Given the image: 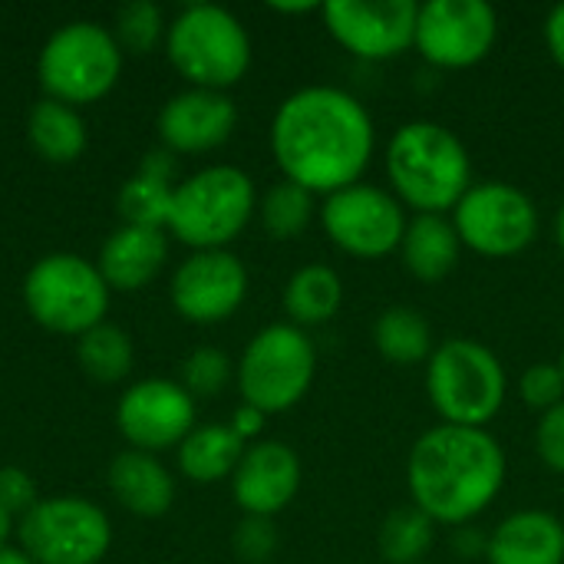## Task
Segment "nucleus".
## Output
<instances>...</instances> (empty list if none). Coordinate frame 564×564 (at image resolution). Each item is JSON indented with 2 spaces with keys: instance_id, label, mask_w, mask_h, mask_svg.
Here are the masks:
<instances>
[{
  "instance_id": "nucleus-5",
  "label": "nucleus",
  "mask_w": 564,
  "mask_h": 564,
  "mask_svg": "<svg viewBox=\"0 0 564 564\" xmlns=\"http://www.w3.org/2000/svg\"><path fill=\"white\" fill-rule=\"evenodd\" d=\"M254 208L258 195L248 172L235 165H208L175 188L165 228L198 251H218L245 231Z\"/></svg>"
},
{
  "instance_id": "nucleus-42",
  "label": "nucleus",
  "mask_w": 564,
  "mask_h": 564,
  "mask_svg": "<svg viewBox=\"0 0 564 564\" xmlns=\"http://www.w3.org/2000/svg\"><path fill=\"white\" fill-rule=\"evenodd\" d=\"M555 241H558V248L564 251V205L558 208V215H555Z\"/></svg>"
},
{
  "instance_id": "nucleus-1",
  "label": "nucleus",
  "mask_w": 564,
  "mask_h": 564,
  "mask_svg": "<svg viewBox=\"0 0 564 564\" xmlns=\"http://www.w3.org/2000/svg\"><path fill=\"white\" fill-rule=\"evenodd\" d=\"M377 149L367 106L340 86H304L271 119V152L288 182L311 195L357 185Z\"/></svg>"
},
{
  "instance_id": "nucleus-21",
  "label": "nucleus",
  "mask_w": 564,
  "mask_h": 564,
  "mask_svg": "<svg viewBox=\"0 0 564 564\" xmlns=\"http://www.w3.org/2000/svg\"><path fill=\"white\" fill-rule=\"evenodd\" d=\"M109 489L119 506L142 519L165 516L175 499V482L169 469L142 449H126L109 463Z\"/></svg>"
},
{
  "instance_id": "nucleus-7",
  "label": "nucleus",
  "mask_w": 564,
  "mask_h": 564,
  "mask_svg": "<svg viewBox=\"0 0 564 564\" xmlns=\"http://www.w3.org/2000/svg\"><path fill=\"white\" fill-rule=\"evenodd\" d=\"M317 373V350L294 324H271L251 337L238 360V390L245 406L258 413H284L297 406Z\"/></svg>"
},
{
  "instance_id": "nucleus-34",
  "label": "nucleus",
  "mask_w": 564,
  "mask_h": 564,
  "mask_svg": "<svg viewBox=\"0 0 564 564\" xmlns=\"http://www.w3.org/2000/svg\"><path fill=\"white\" fill-rule=\"evenodd\" d=\"M535 453L552 473L564 476V400L549 413H542L535 426Z\"/></svg>"
},
{
  "instance_id": "nucleus-13",
  "label": "nucleus",
  "mask_w": 564,
  "mask_h": 564,
  "mask_svg": "<svg viewBox=\"0 0 564 564\" xmlns=\"http://www.w3.org/2000/svg\"><path fill=\"white\" fill-rule=\"evenodd\" d=\"M499 36V13L486 0H426L416 10L413 46L440 69L482 63Z\"/></svg>"
},
{
  "instance_id": "nucleus-35",
  "label": "nucleus",
  "mask_w": 564,
  "mask_h": 564,
  "mask_svg": "<svg viewBox=\"0 0 564 564\" xmlns=\"http://www.w3.org/2000/svg\"><path fill=\"white\" fill-rule=\"evenodd\" d=\"M278 545L271 519H245L235 532V552L245 562H264Z\"/></svg>"
},
{
  "instance_id": "nucleus-28",
  "label": "nucleus",
  "mask_w": 564,
  "mask_h": 564,
  "mask_svg": "<svg viewBox=\"0 0 564 564\" xmlns=\"http://www.w3.org/2000/svg\"><path fill=\"white\" fill-rule=\"evenodd\" d=\"M76 360L79 367L99 380V383H116L129 373L132 367V340L122 327L116 324H96L93 330L79 334L76 344Z\"/></svg>"
},
{
  "instance_id": "nucleus-2",
  "label": "nucleus",
  "mask_w": 564,
  "mask_h": 564,
  "mask_svg": "<svg viewBox=\"0 0 564 564\" xmlns=\"http://www.w3.org/2000/svg\"><path fill=\"white\" fill-rule=\"evenodd\" d=\"M506 449L489 430L440 423L406 456V489L436 525H466L482 516L506 486Z\"/></svg>"
},
{
  "instance_id": "nucleus-36",
  "label": "nucleus",
  "mask_w": 564,
  "mask_h": 564,
  "mask_svg": "<svg viewBox=\"0 0 564 564\" xmlns=\"http://www.w3.org/2000/svg\"><path fill=\"white\" fill-rule=\"evenodd\" d=\"M36 502H40V499H36L33 479H30L23 469H17V466H3V469H0V506H3L10 516H20V519H23Z\"/></svg>"
},
{
  "instance_id": "nucleus-20",
  "label": "nucleus",
  "mask_w": 564,
  "mask_h": 564,
  "mask_svg": "<svg viewBox=\"0 0 564 564\" xmlns=\"http://www.w3.org/2000/svg\"><path fill=\"white\" fill-rule=\"evenodd\" d=\"M169 241L162 228L122 225L116 228L106 245L99 248V274L116 291H139L145 288L165 264Z\"/></svg>"
},
{
  "instance_id": "nucleus-18",
  "label": "nucleus",
  "mask_w": 564,
  "mask_h": 564,
  "mask_svg": "<svg viewBox=\"0 0 564 564\" xmlns=\"http://www.w3.org/2000/svg\"><path fill=\"white\" fill-rule=\"evenodd\" d=\"M235 102L218 89H185L159 112V135L175 152H208L235 132Z\"/></svg>"
},
{
  "instance_id": "nucleus-23",
  "label": "nucleus",
  "mask_w": 564,
  "mask_h": 564,
  "mask_svg": "<svg viewBox=\"0 0 564 564\" xmlns=\"http://www.w3.org/2000/svg\"><path fill=\"white\" fill-rule=\"evenodd\" d=\"M169 178H172L169 152H149L142 169L119 192V215L126 218V225H142V228L169 225V208L175 195Z\"/></svg>"
},
{
  "instance_id": "nucleus-8",
  "label": "nucleus",
  "mask_w": 564,
  "mask_h": 564,
  "mask_svg": "<svg viewBox=\"0 0 564 564\" xmlns=\"http://www.w3.org/2000/svg\"><path fill=\"white\" fill-rule=\"evenodd\" d=\"M119 69L122 50L116 36L93 20H73L59 26L43 43L36 63L40 86L50 93V99H59L66 106L106 96L119 79Z\"/></svg>"
},
{
  "instance_id": "nucleus-33",
  "label": "nucleus",
  "mask_w": 564,
  "mask_h": 564,
  "mask_svg": "<svg viewBox=\"0 0 564 564\" xmlns=\"http://www.w3.org/2000/svg\"><path fill=\"white\" fill-rule=\"evenodd\" d=\"M519 397L525 406L549 413L564 400V377L558 364H532L519 380Z\"/></svg>"
},
{
  "instance_id": "nucleus-43",
  "label": "nucleus",
  "mask_w": 564,
  "mask_h": 564,
  "mask_svg": "<svg viewBox=\"0 0 564 564\" xmlns=\"http://www.w3.org/2000/svg\"><path fill=\"white\" fill-rule=\"evenodd\" d=\"M558 370H562V377H564V344H562V354H558Z\"/></svg>"
},
{
  "instance_id": "nucleus-12",
  "label": "nucleus",
  "mask_w": 564,
  "mask_h": 564,
  "mask_svg": "<svg viewBox=\"0 0 564 564\" xmlns=\"http://www.w3.org/2000/svg\"><path fill=\"white\" fill-rule=\"evenodd\" d=\"M321 225L344 254L373 261L400 251L406 235V212L393 192L357 182L324 198Z\"/></svg>"
},
{
  "instance_id": "nucleus-6",
  "label": "nucleus",
  "mask_w": 564,
  "mask_h": 564,
  "mask_svg": "<svg viewBox=\"0 0 564 564\" xmlns=\"http://www.w3.org/2000/svg\"><path fill=\"white\" fill-rule=\"evenodd\" d=\"M169 59L198 89L225 93L251 66V36L218 3H188L169 26Z\"/></svg>"
},
{
  "instance_id": "nucleus-29",
  "label": "nucleus",
  "mask_w": 564,
  "mask_h": 564,
  "mask_svg": "<svg viewBox=\"0 0 564 564\" xmlns=\"http://www.w3.org/2000/svg\"><path fill=\"white\" fill-rule=\"evenodd\" d=\"M377 542L390 564H420L436 542V522L416 506H403L383 519Z\"/></svg>"
},
{
  "instance_id": "nucleus-27",
  "label": "nucleus",
  "mask_w": 564,
  "mask_h": 564,
  "mask_svg": "<svg viewBox=\"0 0 564 564\" xmlns=\"http://www.w3.org/2000/svg\"><path fill=\"white\" fill-rule=\"evenodd\" d=\"M30 142L50 162H73L86 149V126L79 112L59 99H40L30 109Z\"/></svg>"
},
{
  "instance_id": "nucleus-41",
  "label": "nucleus",
  "mask_w": 564,
  "mask_h": 564,
  "mask_svg": "<svg viewBox=\"0 0 564 564\" xmlns=\"http://www.w3.org/2000/svg\"><path fill=\"white\" fill-rule=\"evenodd\" d=\"M274 10H281V13H307V10H321L317 3H271Z\"/></svg>"
},
{
  "instance_id": "nucleus-31",
  "label": "nucleus",
  "mask_w": 564,
  "mask_h": 564,
  "mask_svg": "<svg viewBox=\"0 0 564 564\" xmlns=\"http://www.w3.org/2000/svg\"><path fill=\"white\" fill-rule=\"evenodd\" d=\"M162 33V10L152 0H132L116 17V43L129 53H149Z\"/></svg>"
},
{
  "instance_id": "nucleus-44",
  "label": "nucleus",
  "mask_w": 564,
  "mask_h": 564,
  "mask_svg": "<svg viewBox=\"0 0 564 564\" xmlns=\"http://www.w3.org/2000/svg\"><path fill=\"white\" fill-rule=\"evenodd\" d=\"M420 564H430V562H420Z\"/></svg>"
},
{
  "instance_id": "nucleus-11",
  "label": "nucleus",
  "mask_w": 564,
  "mask_h": 564,
  "mask_svg": "<svg viewBox=\"0 0 564 564\" xmlns=\"http://www.w3.org/2000/svg\"><path fill=\"white\" fill-rule=\"evenodd\" d=\"M20 542L33 564H96L109 552L112 529L96 502L59 496L20 519Z\"/></svg>"
},
{
  "instance_id": "nucleus-10",
  "label": "nucleus",
  "mask_w": 564,
  "mask_h": 564,
  "mask_svg": "<svg viewBox=\"0 0 564 564\" xmlns=\"http://www.w3.org/2000/svg\"><path fill=\"white\" fill-rule=\"evenodd\" d=\"M449 218L459 231L463 248H473L482 258L522 254L539 238L535 202L522 188L499 178L473 182Z\"/></svg>"
},
{
  "instance_id": "nucleus-9",
  "label": "nucleus",
  "mask_w": 564,
  "mask_h": 564,
  "mask_svg": "<svg viewBox=\"0 0 564 564\" xmlns=\"http://www.w3.org/2000/svg\"><path fill=\"white\" fill-rule=\"evenodd\" d=\"M30 317L56 334H86L109 311V284L99 268L79 254H46L23 281Z\"/></svg>"
},
{
  "instance_id": "nucleus-15",
  "label": "nucleus",
  "mask_w": 564,
  "mask_h": 564,
  "mask_svg": "<svg viewBox=\"0 0 564 564\" xmlns=\"http://www.w3.org/2000/svg\"><path fill=\"white\" fill-rule=\"evenodd\" d=\"M119 433L142 453L182 446L195 430V397L175 380H142L116 406Z\"/></svg>"
},
{
  "instance_id": "nucleus-4",
  "label": "nucleus",
  "mask_w": 564,
  "mask_h": 564,
  "mask_svg": "<svg viewBox=\"0 0 564 564\" xmlns=\"http://www.w3.org/2000/svg\"><path fill=\"white\" fill-rule=\"evenodd\" d=\"M506 390V367L482 340L453 337L426 360L430 403L449 426L486 430V423L502 410Z\"/></svg>"
},
{
  "instance_id": "nucleus-39",
  "label": "nucleus",
  "mask_w": 564,
  "mask_h": 564,
  "mask_svg": "<svg viewBox=\"0 0 564 564\" xmlns=\"http://www.w3.org/2000/svg\"><path fill=\"white\" fill-rule=\"evenodd\" d=\"M0 564H33V562L23 555V549H0Z\"/></svg>"
},
{
  "instance_id": "nucleus-25",
  "label": "nucleus",
  "mask_w": 564,
  "mask_h": 564,
  "mask_svg": "<svg viewBox=\"0 0 564 564\" xmlns=\"http://www.w3.org/2000/svg\"><path fill=\"white\" fill-rule=\"evenodd\" d=\"M245 456V440L231 426H198L178 446V469L192 482H218L235 476Z\"/></svg>"
},
{
  "instance_id": "nucleus-16",
  "label": "nucleus",
  "mask_w": 564,
  "mask_h": 564,
  "mask_svg": "<svg viewBox=\"0 0 564 564\" xmlns=\"http://www.w3.org/2000/svg\"><path fill=\"white\" fill-rule=\"evenodd\" d=\"M248 294V271L238 254L195 251L172 278V304L192 324H218L231 317Z\"/></svg>"
},
{
  "instance_id": "nucleus-38",
  "label": "nucleus",
  "mask_w": 564,
  "mask_h": 564,
  "mask_svg": "<svg viewBox=\"0 0 564 564\" xmlns=\"http://www.w3.org/2000/svg\"><path fill=\"white\" fill-rule=\"evenodd\" d=\"M264 426V413H258L254 406H241L238 413H235V433L241 436V440H248V436H254L258 430Z\"/></svg>"
},
{
  "instance_id": "nucleus-17",
  "label": "nucleus",
  "mask_w": 564,
  "mask_h": 564,
  "mask_svg": "<svg viewBox=\"0 0 564 564\" xmlns=\"http://www.w3.org/2000/svg\"><path fill=\"white\" fill-rule=\"evenodd\" d=\"M297 489L301 459L281 440H261L248 446L231 476V496L248 519H274L294 502Z\"/></svg>"
},
{
  "instance_id": "nucleus-14",
  "label": "nucleus",
  "mask_w": 564,
  "mask_h": 564,
  "mask_svg": "<svg viewBox=\"0 0 564 564\" xmlns=\"http://www.w3.org/2000/svg\"><path fill=\"white\" fill-rule=\"evenodd\" d=\"M413 0H330L321 3L330 36L360 59H393L413 46L416 36Z\"/></svg>"
},
{
  "instance_id": "nucleus-37",
  "label": "nucleus",
  "mask_w": 564,
  "mask_h": 564,
  "mask_svg": "<svg viewBox=\"0 0 564 564\" xmlns=\"http://www.w3.org/2000/svg\"><path fill=\"white\" fill-rule=\"evenodd\" d=\"M545 46H549L552 59L564 69V3L552 7V13L545 20Z\"/></svg>"
},
{
  "instance_id": "nucleus-24",
  "label": "nucleus",
  "mask_w": 564,
  "mask_h": 564,
  "mask_svg": "<svg viewBox=\"0 0 564 564\" xmlns=\"http://www.w3.org/2000/svg\"><path fill=\"white\" fill-rule=\"evenodd\" d=\"M344 304V281L327 264H304L291 274L284 288V311L294 327L327 324Z\"/></svg>"
},
{
  "instance_id": "nucleus-22",
  "label": "nucleus",
  "mask_w": 564,
  "mask_h": 564,
  "mask_svg": "<svg viewBox=\"0 0 564 564\" xmlns=\"http://www.w3.org/2000/svg\"><path fill=\"white\" fill-rule=\"evenodd\" d=\"M459 254H463V241L449 215H413L406 221L400 258L416 281L433 284L449 278L459 264Z\"/></svg>"
},
{
  "instance_id": "nucleus-26",
  "label": "nucleus",
  "mask_w": 564,
  "mask_h": 564,
  "mask_svg": "<svg viewBox=\"0 0 564 564\" xmlns=\"http://www.w3.org/2000/svg\"><path fill=\"white\" fill-rule=\"evenodd\" d=\"M373 347L390 364H423L436 350L430 321L406 304H393L373 321Z\"/></svg>"
},
{
  "instance_id": "nucleus-3",
  "label": "nucleus",
  "mask_w": 564,
  "mask_h": 564,
  "mask_svg": "<svg viewBox=\"0 0 564 564\" xmlns=\"http://www.w3.org/2000/svg\"><path fill=\"white\" fill-rule=\"evenodd\" d=\"M387 178L400 205L416 215H446L473 188V159L449 126L413 119L387 142Z\"/></svg>"
},
{
  "instance_id": "nucleus-32",
  "label": "nucleus",
  "mask_w": 564,
  "mask_h": 564,
  "mask_svg": "<svg viewBox=\"0 0 564 564\" xmlns=\"http://www.w3.org/2000/svg\"><path fill=\"white\" fill-rule=\"evenodd\" d=\"M228 380H231V360L215 347H198L182 364V387L192 397H215L228 387Z\"/></svg>"
},
{
  "instance_id": "nucleus-30",
  "label": "nucleus",
  "mask_w": 564,
  "mask_h": 564,
  "mask_svg": "<svg viewBox=\"0 0 564 564\" xmlns=\"http://www.w3.org/2000/svg\"><path fill=\"white\" fill-rule=\"evenodd\" d=\"M261 225L271 238L278 241H291L297 238L311 218H314V195L288 178L274 182L264 195H261Z\"/></svg>"
},
{
  "instance_id": "nucleus-40",
  "label": "nucleus",
  "mask_w": 564,
  "mask_h": 564,
  "mask_svg": "<svg viewBox=\"0 0 564 564\" xmlns=\"http://www.w3.org/2000/svg\"><path fill=\"white\" fill-rule=\"evenodd\" d=\"M10 529H13V516L0 506V549H7V539H10Z\"/></svg>"
},
{
  "instance_id": "nucleus-19",
  "label": "nucleus",
  "mask_w": 564,
  "mask_h": 564,
  "mask_svg": "<svg viewBox=\"0 0 564 564\" xmlns=\"http://www.w3.org/2000/svg\"><path fill=\"white\" fill-rule=\"evenodd\" d=\"M489 564H564V522L542 509L512 512L486 542Z\"/></svg>"
}]
</instances>
